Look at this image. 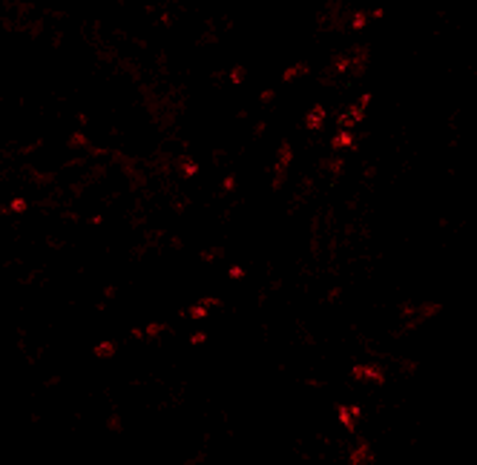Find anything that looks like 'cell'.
<instances>
[{
	"mask_svg": "<svg viewBox=\"0 0 477 465\" xmlns=\"http://www.w3.org/2000/svg\"><path fill=\"white\" fill-rule=\"evenodd\" d=\"M244 78H247V69H244V67H233L230 72H227V81H230V83H242Z\"/></svg>",
	"mask_w": 477,
	"mask_h": 465,
	"instance_id": "obj_2",
	"label": "cell"
},
{
	"mask_svg": "<svg viewBox=\"0 0 477 465\" xmlns=\"http://www.w3.org/2000/svg\"><path fill=\"white\" fill-rule=\"evenodd\" d=\"M92 353H95L98 359H112V356L118 353V345H115V342H109V339H104V342H98V345H95Z\"/></svg>",
	"mask_w": 477,
	"mask_h": 465,
	"instance_id": "obj_1",
	"label": "cell"
}]
</instances>
